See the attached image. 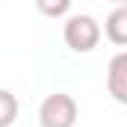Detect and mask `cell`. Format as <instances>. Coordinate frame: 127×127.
Listing matches in <instances>:
<instances>
[{"mask_svg": "<svg viewBox=\"0 0 127 127\" xmlns=\"http://www.w3.org/2000/svg\"><path fill=\"white\" fill-rule=\"evenodd\" d=\"M77 121V100L68 92H53L38 106V124L41 127H74Z\"/></svg>", "mask_w": 127, "mask_h": 127, "instance_id": "6da1fadb", "label": "cell"}, {"mask_svg": "<svg viewBox=\"0 0 127 127\" xmlns=\"http://www.w3.org/2000/svg\"><path fill=\"white\" fill-rule=\"evenodd\" d=\"M65 44L77 53H89L95 50L97 41H100V27L92 15H71L65 21V30H62Z\"/></svg>", "mask_w": 127, "mask_h": 127, "instance_id": "7a4b0ae2", "label": "cell"}, {"mask_svg": "<svg viewBox=\"0 0 127 127\" xmlns=\"http://www.w3.org/2000/svg\"><path fill=\"white\" fill-rule=\"evenodd\" d=\"M106 89L118 103H127V53H115L106 74Z\"/></svg>", "mask_w": 127, "mask_h": 127, "instance_id": "3957f363", "label": "cell"}, {"mask_svg": "<svg viewBox=\"0 0 127 127\" xmlns=\"http://www.w3.org/2000/svg\"><path fill=\"white\" fill-rule=\"evenodd\" d=\"M103 32H106V38H109L112 44H118V47L127 44V6L124 3L109 12V18H106V24H103Z\"/></svg>", "mask_w": 127, "mask_h": 127, "instance_id": "277c9868", "label": "cell"}, {"mask_svg": "<svg viewBox=\"0 0 127 127\" xmlns=\"http://www.w3.org/2000/svg\"><path fill=\"white\" fill-rule=\"evenodd\" d=\"M18 97L12 95L9 89H0V127H12L18 118Z\"/></svg>", "mask_w": 127, "mask_h": 127, "instance_id": "5b68a950", "label": "cell"}, {"mask_svg": "<svg viewBox=\"0 0 127 127\" xmlns=\"http://www.w3.org/2000/svg\"><path fill=\"white\" fill-rule=\"evenodd\" d=\"M35 6H38L41 15H47V18H59V15H65V12L71 9V0H35Z\"/></svg>", "mask_w": 127, "mask_h": 127, "instance_id": "8992f818", "label": "cell"}, {"mask_svg": "<svg viewBox=\"0 0 127 127\" xmlns=\"http://www.w3.org/2000/svg\"><path fill=\"white\" fill-rule=\"evenodd\" d=\"M115 3H118V6H121V3H124V0H115Z\"/></svg>", "mask_w": 127, "mask_h": 127, "instance_id": "52a82bcc", "label": "cell"}]
</instances>
